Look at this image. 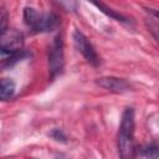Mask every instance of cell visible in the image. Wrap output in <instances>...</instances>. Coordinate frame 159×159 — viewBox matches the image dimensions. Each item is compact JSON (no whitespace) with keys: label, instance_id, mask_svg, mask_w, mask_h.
I'll return each instance as SVG.
<instances>
[{"label":"cell","instance_id":"cell-1","mask_svg":"<svg viewBox=\"0 0 159 159\" xmlns=\"http://www.w3.org/2000/svg\"><path fill=\"white\" fill-rule=\"evenodd\" d=\"M118 150L120 159L134 157V109L125 108L118 132Z\"/></svg>","mask_w":159,"mask_h":159},{"label":"cell","instance_id":"cell-2","mask_svg":"<svg viewBox=\"0 0 159 159\" xmlns=\"http://www.w3.org/2000/svg\"><path fill=\"white\" fill-rule=\"evenodd\" d=\"M24 21L35 32H48L58 27L61 20L55 12L39 14L34 7L24 9Z\"/></svg>","mask_w":159,"mask_h":159},{"label":"cell","instance_id":"cell-3","mask_svg":"<svg viewBox=\"0 0 159 159\" xmlns=\"http://www.w3.org/2000/svg\"><path fill=\"white\" fill-rule=\"evenodd\" d=\"M65 66V53H63V41L61 36L55 37L50 52H48V68L51 77H56L62 73Z\"/></svg>","mask_w":159,"mask_h":159},{"label":"cell","instance_id":"cell-4","mask_svg":"<svg viewBox=\"0 0 159 159\" xmlns=\"http://www.w3.org/2000/svg\"><path fill=\"white\" fill-rule=\"evenodd\" d=\"M73 42H75V46H76L77 51L81 52V55L86 58V61L88 63H91L92 66H98L99 65V57H98L97 52L94 51L93 46L89 43L87 37L80 30H75Z\"/></svg>","mask_w":159,"mask_h":159},{"label":"cell","instance_id":"cell-5","mask_svg":"<svg viewBox=\"0 0 159 159\" xmlns=\"http://www.w3.org/2000/svg\"><path fill=\"white\" fill-rule=\"evenodd\" d=\"M1 55L2 57L22 50V36L15 30H9L1 35Z\"/></svg>","mask_w":159,"mask_h":159},{"label":"cell","instance_id":"cell-6","mask_svg":"<svg viewBox=\"0 0 159 159\" xmlns=\"http://www.w3.org/2000/svg\"><path fill=\"white\" fill-rule=\"evenodd\" d=\"M96 84L114 93H123L130 88V84L125 80L118 77H101L96 80Z\"/></svg>","mask_w":159,"mask_h":159},{"label":"cell","instance_id":"cell-7","mask_svg":"<svg viewBox=\"0 0 159 159\" xmlns=\"http://www.w3.org/2000/svg\"><path fill=\"white\" fill-rule=\"evenodd\" d=\"M15 82L10 78H2L1 80V84H0V96L2 101H7L10 99L14 93H15Z\"/></svg>","mask_w":159,"mask_h":159},{"label":"cell","instance_id":"cell-8","mask_svg":"<svg viewBox=\"0 0 159 159\" xmlns=\"http://www.w3.org/2000/svg\"><path fill=\"white\" fill-rule=\"evenodd\" d=\"M93 5H94V6H97V7H98L102 12H104L107 16H109V17H112V19L117 20V21H120V22H127V19H125L123 15H120V14L116 12V11H114V10H112L111 7L106 6L104 4H102V2H93Z\"/></svg>","mask_w":159,"mask_h":159},{"label":"cell","instance_id":"cell-9","mask_svg":"<svg viewBox=\"0 0 159 159\" xmlns=\"http://www.w3.org/2000/svg\"><path fill=\"white\" fill-rule=\"evenodd\" d=\"M143 154L147 159H158L159 158V144L150 143L143 149Z\"/></svg>","mask_w":159,"mask_h":159},{"label":"cell","instance_id":"cell-10","mask_svg":"<svg viewBox=\"0 0 159 159\" xmlns=\"http://www.w3.org/2000/svg\"><path fill=\"white\" fill-rule=\"evenodd\" d=\"M6 24H7V14L4 7L0 9V32L4 35L6 32Z\"/></svg>","mask_w":159,"mask_h":159},{"label":"cell","instance_id":"cell-11","mask_svg":"<svg viewBox=\"0 0 159 159\" xmlns=\"http://www.w3.org/2000/svg\"><path fill=\"white\" fill-rule=\"evenodd\" d=\"M51 137L53 138V139H56V140H61V142H66V137H65V134L60 130V129H55V130H52V133H51Z\"/></svg>","mask_w":159,"mask_h":159},{"label":"cell","instance_id":"cell-12","mask_svg":"<svg viewBox=\"0 0 159 159\" xmlns=\"http://www.w3.org/2000/svg\"><path fill=\"white\" fill-rule=\"evenodd\" d=\"M148 11H150L155 17H158L159 19V11L158 10H154V9H148Z\"/></svg>","mask_w":159,"mask_h":159}]
</instances>
